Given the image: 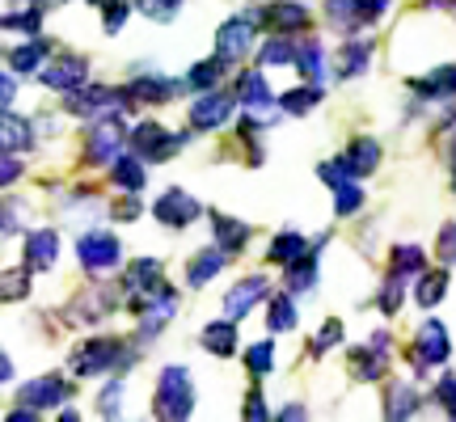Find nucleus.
I'll return each instance as SVG.
<instances>
[{
	"label": "nucleus",
	"mask_w": 456,
	"mask_h": 422,
	"mask_svg": "<svg viewBox=\"0 0 456 422\" xmlns=\"http://www.w3.org/2000/svg\"><path fill=\"white\" fill-rule=\"evenodd\" d=\"M152 410H157V418H169V422L191 418V410H195V380H191L186 368H178V363H174V368H161Z\"/></svg>",
	"instance_id": "obj_1"
},
{
	"label": "nucleus",
	"mask_w": 456,
	"mask_h": 422,
	"mask_svg": "<svg viewBox=\"0 0 456 422\" xmlns=\"http://www.w3.org/2000/svg\"><path fill=\"white\" fill-rule=\"evenodd\" d=\"M131 363H135V355L123 351V342L118 338L85 342V346H77L72 359H68V368H72L77 376H102V372H110V368H131Z\"/></svg>",
	"instance_id": "obj_2"
},
{
	"label": "nucleus",
	"mask_w": 456,
	"mask_h": 422,
	"mask_svg": "<svg viewBox=\"0 0 456 422\" xmlns=\"http://www.w3.org/2000/svg\"><path fill=\"white\" fill-rule=\"evenodd\" d=\"M131 131H127V118L123 114H110V118H98L89 140H85V165H114L123 157L127 148Z\"/></svg>",
	"instance_id": "obj_3"
},
{
	"label": "nucleus",
	"mask_w": 456,
	"mask_h": 422,
	"mask_svg": "<svg viewBox=\"0 0 456 422\" xmlns=\"http://www.w3.org/2000/svg\"><path fill=\"white\" fill-rule=\"evenodd\" d=\"M182 144H186V135H174V131H165L157 118H144V123H135V127H131V140H127V148L135 152V157H144V161H174Z\"/></svg>",
	"instance_id": "obj_4"
},
{
	"label": "nucleus",
	"mask_w": 456,
	"mask_h": 422,
	"mask_svg": "<svg viewBox=\"0 0 456 422\" xmlns=\"http://www.w3.org/2000/svg\"><path fill=\"white\" fill-rule=\"evenodd\" d=\"M389 9V0H326V21L338 34H355L363 26H376Z\"/></svg>",
	"instance_id": "obj_5"
},
{
	"label": "nucleus",
	"mask_w": 456,
	"mask_h": 422,
	"mask_svg": "<svg viewBox=\"0 0 456 422\" xmlns=\"http://www.w3.org/2000/svg\"><path fill=\"white\" fill-rule=\"evenodd\" d=\"M127 93H118V89H106V85H85V89H77V93H68V114H89L94 123L98 118H110V114H123V106H127Z\"/></svg>",
	"instance_id": "obj_6"
},
{
	"label": "nucleus",
	"mask_w": 456,
	"mask_h": 422,
	"mask_svg": "<svg viewBox=\"0 0 456 422\" xmlns=\"http://www.w3.org/2000/svg\"><path fill=\"white\" fill-rule=\"evenodd\" d=\"M77 254H81V266L85 271H114L118 262H123V245H118V237L114 232H106V228H94V232H85L81 241H77Z\"/></svg>",
	"instance_id": "obj_7"
},
{
	"label": "nucleus",
	"mask_w": 456,
	"mask_h": 422,
	"mask_svg": "<svg viewBox=\"0 0 456 422\" xmlns=\"http://www.w3.org/2000/svg\"><path fill=\"white\" fill-rule=\"evenodd\" d=\"M152 215H157L165 228H186V224H195L199 215H203V203H199L191 191L169 186V191H165V195L152 203Z\"/></svg>",
	"instance_id": "obj_8"
},
{
	"label": "nucleus",
	"mask_w": 456,
	"mask_h": 422,
	"mask_svg": "<svg viewBox=\"0 0 456 422\" xmlns=\"http://www.w3.org/2000/svg\"><path fill=\"white\" fill-rule=\"evenodd\" d=\"M43 85L55 89V93H77L89 85V60L85 55H55L47 68H43Z\"/></svg>",
	"instance_id": "obj_9"
},
{
	"label": "nucleus",
	"mask_w": 456,
	"mask_h": 422,
	"mask_svg": "<svg viewBox=\"0 0 456 422\" xmlns=\"http://www.w3.org/2000/svg\"><path fill=\"white\" fill-rule=\"evenodd\" d=\"M448 355H452V338H448V329H444V321H423L419 325V334H414V363L419 368H440V363H448Z\"/></svg>",
	"instance_id": "obj_10"
},
{
	"label": "nucleus",
	"mask_w": 456,
	"mask_h": 422,
	"mask_svg": "<svg viewBox=\"0 0 456 422\" xmlns=\"http://www.w3.org/2000/svg\"><path fill=\"white\" fill-rule=\"evenodd\" d=\"M258 21H262V17H249V13L228 17L224 26L216 30V51H220L224 60H241L245 51L254 47V34H258Z\"/></svg>",
	"instance_id": "obj_11"
},
{
	"label": "nucleus",
	"mask_w": 456,
	"mask_h": 422,
	"mask_svg": "<svg viewBox=\"0 0 456 422\" xmlns=\"http://www.w3.org/2000/svg\"><path fill=\"white\" fill-rule=\"evenodd\" d=\"M237 98H241L245 114H249V127L271 123V118H262V114L275 106V93H271V85H266V77H262V68H254V72H241V81H237Z\"/></svg>",
	"instance_id": "obj_12"
},
{
	"label": "nucleus",
	"mask_w": 456,
	"mask_h": 422,
	"mask_svg": "<svg viewBox=\"0 0 456 422\" xmlns=\"http://www.w3.org/2000/svg\"><path fill=\"white\" fill-rule=\"evenodd\" d=\"M237 93H203V98L195 101V106H191V114H186V118H191V131H216L220 127V123H228V118H232V110H237Z\"/></svg>",
	"instance_id": "obj_13"
},
{
	"label": "nucleus",
	"mask_w": 456,
	"mask_h": 422,
	"mask_svg": "<svg viewBox=\"0 0 456 422\" xmlns=\"http://www.w3.org/2000/svg\"><path fill=\"white\" fill-rule=\"evenodd\" d=\"M258 17H262V26L275 34H296L309 26V9L300 0H266L258 9Z\"/></svg>",
	"instance_id": "obj_14"
},
{
	"label": "nucleus",
	"mask_w": 456,
	"mask_h": 422,
	"mask_svg": "<svg viewBox=\"0 0 456 422\" xmlns=\"http://www.w3.org/2000/svg\"><path fill=\"white\" fill-rule=\"evenodd\" d=\"M55 258H60V232H55V228L26 232V241H21V262H26L30 271H51Z\"/></svg>",
	"instance_id": "obj_15"
},
{
	"label": "nucleus",
	"mask_w": 456,
	"mask_h": 422,
	"mask_svg": "<svg viewBox=\"0 0 456 422\" xmlns=\"http://www.w3.org/2000/svg\"><path fill=\"white\" fill-rule=\"evenodd\" d=\"M389 334H376L372 346H355L351 351V376L355 380H380L385 376V368H389Z\"/></svg>",
	"instance_id": "obj_16"
},
{
	"label": "nucleus",
	"mask_w": 456,
	"mask_h": 422,
	"mask_svg": "<svg viewBox=\"0 0 456 422\" xmlns=\"http://www.w3.org/2000/svg\"><path fill=\"white\" fill-rule=\"evenodd\" d=\"M266 292H271V283H266V275H245L237 288H228L224 296V317H232V321H241L245 312L254 309L258 300H266Z\"/></svg>",
	"instance_id": "obj_17"
},
{
	"label": "nucleus",
	"mask_w": 456,
	"mask_h": 422,
	"mask_svg": "<svg viewBox=\"0 0 456 422\" xmlns=\"http://www.w3.org/2000/svg\"><path fill=\"white\" fill-rule=\"evenodd\" d=\"M68 385L60 380V376H38V380H26L21 385V402L26 406H34V410H60V402H68Z\"/></svg>",
	"instance_id": "obj_18"
},
{
	"label": "nucleus",
	"mask_w": 456,
	"mask_h": 422,
	"mask_svg": "<svg viewBox=\"0 0 456 422\" xmlns=\"http://www.w3.org/2000/svg\"><path fill=\"white\" fill-rule=\"evenodd\" d=\"M110 309H114V300L106 296V288H89V292H81L64 309V321L68 325H89V321H98V317H106Z\"/></svg>",
	"instance_id": "obj_19"
},
{
	"label": "nucleus",
	"mask_w": 456,
	"mask_h": 422,
	"mask_svg": "<svg viewBox=\"0 0 456 422\" xmlns=\"http://www.w3.org/2000/svg\"><path fill=\"white\" fill-rule=\"evenodd\" d=\"M199 346L216 359L237 355V321H232V317H224V321H208L203 329H199Z\"/></svg>",
	"instance_id": "obj_20"
},
{
	"label": "nucleus",
	"mask_w": 456,
	"mask_h": 422,
	"mask_svg": "<svg viewBox=\"0 0 456 422\" xmlns=\"http://www.w3.org/2000/svg\"><path fill=\"white\" fill-rule=\"evenodd\" d=\"M228 258H232V254H228L224 245H212V249H199L195 258L186 262V283H191V288H203L208 279H216L220 271H224Z\"/></svg>",
	"instance_id": "obj_21"
},
{
	"label": "nucleus",
	"mask_w": 456,
	"mask_h": 422,
	"mask_svg": "<svg viewBox=\"0 0 456 422\" xmlns=\"http://www.w3.org/2000/svg\"><path fill=\"white\" fill-rule=\"evenodd\" d=\"M161 283V262L157 258H135L127 266V275H123V292H127V300H135V296H144V292H152Z\"/></svg>",
	"instance_id": "obj_22"
},
{
	"label": "nucleus",
	"mask_w": 456,
	"mask_h": 422,
	"mask_svg": "<svg viewBox=\"0 0 456 422\" xmlns=\"http://www.w3.org/2000/svg\"><path fill=\"white\" fill-rule=\"evenodd\" d=\"M178 81H169V77H140V81H131L127 85V98L131 101H144V106H157V101H169V98H178Z\"/></svg>",
	"instance_id": "obj_23"
},
{
	"label": "nucleus",
	"mask_w": 456,
	"mask_h": 422,
	"mask_svg": "<svg viewBox=\"0 0 456 422\" xmlns=\"http://www.w3.org/2000/svg\"><path fill=\"white\" fill-rule=\"evenodd\" d=\"M110 182L123 191V195H140V191H144V157L123 152V157L110 165Z\"/></svg>",
	"instance_id": "obj_24"
},
{
	"label": "nucleus",
	"mask_w": 456,
	"mask_h": 422,
	"mask_svg": "<svg viewBox=\"0 0 456 422\" xmlns=\"http://www.w3.org/2000/svg\"><path fill=\"white\" fill-rule=\"evenodd\" d=\"M228 64H232V60H224V55L216 51L212 60H199V64L191 68V72H186V85H191V89H199V93H212L216 85L224 81Z\"/></svg>",
	"instance_id": "obj_25"
},
{
	"label": "nucleus",
	"mask_w": 456,
	"mask_h": 422,
	"mask_svg": "<svg viewBox=\"0 0 456 422\" xmlns=\"http://www.w3.org/2000/svg\"><path fill=\"white\" fill-rule=\"evenodd\" d=\"M296 68L305 72V81L313 85H326L330 81V64H326V47L309 38V43H300V55H296Z\"/></svg>",
	"instance_id": "obj_26"
},
{
	"label": "nucleus",
	"mask_w": 456,
	"mask_h": 422,
	"mask_svg": "<svg viewBox=\"0 0 456 422\" xmlns=\"http://www.w3.org/2000/svg\"><path fill=\"white\" fill-rule=\"evenodd\" d=\"M305 254H313V245L305 241L296 228H288V232H279L275 241H271V254H266V258L279 262V266H292V262H300Z\"/></svg>",
	"instance_id": "obj_27"
},
{
	"label": "nucleus",
	"mask_w": 456,
	"mask_h": 422,
	"mask_svg": "<svg viewBox=\"0 0 456 422\" xmlns=\"http://www.w3.org/2000/svg\"><path fill=\"white\" fill-rule=\"evenodd\" d=\"M0 127H4V135H0L4 152H17V157H21V152L34 144V127L26 123V118H21V114L4 110V123H0Z\"/></svg>",
	"instance_id": "obj_28"
},
{
	"label": "nucleus",
	"mask_w": 456,
	"mask_h": 422,
	"mask_svg": "<svg viewBox=\"0 0 456 422\" xmlns=\"http://www.w3.org/2000/svg\"><path fill=\"white\" fill-rule=\"evenodd\" d=\"M212 228H216V245H224L232 258H237V254L245 249V241H249V224L232 220V215H216Z\"/></svg>",
	"instance_id": "obj_29"
},
{
	"label": "nucleus",
	"mask_w": 456,
	"mask_h": 422,
	"mask_svg": "<svg viewBox=\"0 0 456 422\" xmlns=\"http://www.w3.org/2000/svg\"><path fill=\"white\" fill-rule=\"evenodd\" d=\"M368 60H372V47H368V43H346V47L338 51V68H334V77H338V81H355L359 72L368 68Z\"/></svg>",
	"instance_id": "obj_30"
},
{
	"label": "nucleus",
	"mask_w": 456,
	"mask_h": 422,
	"mask_svg": "<svg viewBox=\"0 0 456 422\" xmlns=\"http://www.w3.org/2000/svg\"><path fill=\"white\" fill-rule=\"evenodd\" d=\"M346 161H351V169H355L359 178H368V174H376V165H380V144L368 140V135H359L346 148Z\"/></svg>",
	"instance_id": "obj_31"
},
{
	"label": "nucleus",
	"mask_w": 456,
	"mask_h": 422,
	"mask_svg": "<svg viewBox=\"0 0 456 422\" xmlns=\"http://www.w3.org/2000/svg\"><path fill=\"white\" fill-rule=\"evenodd\" d=\"M414 89H419L423 98H456V64L436 68L431 77H423V81H414Z\"/></svg>",
	"instance_id": "obj_32"
},
{
	"label": "nucleus",
	"mask_w": 456,
	"mask_h": 422,
	"mask_svg": "<svg viewBox=\"0 0 456 422\" xmlns=\"http://www.w3.org/2000/svg\"><path fill=\"white\" fill-rule=\"evenodd\" d=\"M296 55H300V47H296L288 34H275V38H266L258 51V64L266 68H283V64H296Z\"/></svg>",
	"instance_id": "obj_33"
},
{
	"label": "nucleus",
	"mask_w": 456,
	"mask_h": 422,
	"mask_svg": "<svg viewBox=\"0 0 456 422\" xmlns=\"http://www.w3.org/2000/svg\"><path fill=\"white\" fill-rule=\"evenodd\" d=\"M296 321H300V309H296V292L275 296V300H271V309H266V325H271L275 334H283V329H296Z\"/></svg>",
	"instance_id": "obj_34"
},
{
	"label": "nucleus",
	"mask_w": 456,
	"mask_h": 422,
	"mask_svg": "<svg viewBox=\"0 0 456 422\" xmlns=\"http://www.w3.org/2000/svg\"><path fill=\"white\" fill-rule=\"evenodd\" d=\"M317 288V249L288 266V292H313Z\"/></svg>",
	"instance_id": "obj_35"
},
{
	"label": "nucleus",
	"mask_w": 456,
	"mask_h": 422,
	"mask_svg": "<svg viewBox=\"0 0 456 422\" xmlns=\"http://www.w3.org/2000/svg\"><path fill=\"white\" fill-rule=\"evenodd\" d=\"M326 98V89H322V85H305V89H292V93H283V98H279V106H283V110L288 114H296V118H300V114H309L313 106H317V101Z\"/></svg>",
	"instance_id": "obj_36"
},
{
	"label": "nucleus",
	"mask_w": 456,
	"mask_h": 422,
	"mask_svg": "<svg viewBox=\"0 0 456 422\" xmlns=\"http://www.w3.org/2000/svg\"><path fill=\"white\" fill-rule=\"evenodd\" d=\"M43 55H47V51H43V43H38V38H30V43H21V47L9 51V68H13L17 77H30L34 68L43 64Z\"/></svg>",
	"instance_id": "obj_37"
},
{
	"label": "nucleus",
	"mask_w": 456,
	"mask_h": 422,
	"mask_svg": "<svg viewBox=\"0 0 456 422\" xmlns=\"http://www.w3.org/2000/svg\"><path fill=\"white\" fill-rule=\"evenodd\" d=\"M444 296H448V271H431V275L419 279V292H414V300H419L423 309H436Z\"/></svg>",
	"instance_id": "obj_38"
},
{
	"label": "nucleus",
	"mask_w": 456,
	"mask_h": 422,
	"mask_svg": "<svg viewBox=\"0 0 456 422\" xmlns=\"http://www.w3.org/2000/svg\"><path fill=\"white\" fill-rule=\"evenodd\" d=\"M414 410H419L414 389H410V385H393L389 397H385V414H389V418H410Z\"/></svg>",
	"instance_id": "obj_39"
},
{
	"label": "nucleus",
	"mask_w": 456,
	"mask_h": 422,
	"mask_svg": "<svg viewBox=\"0 0 456 422\" xmlns=\"http://www.w3.org/2000/svg\"><path fill=\"white\" fill-rule=\"evenodd\" d=\"M317 178L326 182L330 191H338V186H346V182H355L359 174L351 169V161H346V157H338V161H322V165H317Z\"/></svg>",
	"instance_id": "obj_40"
},
{
	"label": "nucleus",
	"mask_w": 456,
	"mask_h": 422,
	"mask_svg": "<svg viewBox=\"0 0 456 422\" xmlns=\"http://www.w3.org/2000/svg\"><path fill=\"white\" fill-rule=\"evenodd\" d=\"M359 207H363V186H359V178H355V182H346V186H338V191H334V215H338V220L355 215Z\"/></svg>",
	"instance_id": "obj_41"
},
{
	"label": "nucleus",
	"mask_w": 456,
	"mask_h": 422,
	"mask_svg": "<svg viewBox=\"0 0 456 422\" xmlns=\"http://www.w3.org/2000/svg\"><path fill=\"white\" fill-rule=\"evenodd\" d=\"M245 368L254 376H266L271 368H275V342L266 338V342H254L249 351H245Z\"/></svg>",
	"instance_id": "obj_42"
},
{
	"label": "nucleus",
	"mask_w": 456,
	"mask_h": 422,
	"mask_svg": "<svg viewBox=\"0 0 456 422\" xmlns=\"http://www.w3.org/2000/svg\"><path fill=\"white\" fill-rule=\"evenodd\" d=\"M423 266H427V258L419 245H397V249H393V271H397V275H414V271H423Z\"/></svg>",
	"instance_id": "obj_43"
},
{
	"label": "nucleus",
	"mask_w": 456,
	"mask_h": 422,
	"mask_svg": "<svg viewBox=\"0 0 456 422\" xmlns=\"http://www.w3.org/2000/svg\"><path fill=\"white\" fill-rule=\"evenodd\" d=\"M127 13H131V0H102V26L106 34H118L127 26Z\"/></svg>",
	"instance_id": "obj_44"
},
{
	"label": "nucleus",
	"mask_w": 456,
	"mask_h": 422,
	"mask_svg": "<svg viewBox=\"0 0 456 422\" xmlns=\"http://www.w3.org/2000/svg\"><path fill=\"white\" fill-rule=\"evenodd\" d=\"M26 292H30V266L21 262L17 271H4V300H17Z\"/></svg>",
	"instance_id": "obj_45"
},
{
	"label": "nucleus",
	"mask_w": 456,
	"mask_h": 422,
	"mask_svg": "<svg viewBox=\"0 0 456 422\" xmlns=\"http://www.w3.org/2000/svg\"><path fill=\"white\" fill-rule=\"evenodd\" d=\"M402 300H406V292H402V275L393 271V279L385 283V292H380V312H385V317H393V312L402 309Z\"/></svg>",
	"instance_id": "obj_46"
},
{
	"label": "nucleus",
	"mask_w": 456,
	"mask_h": 422,
	"mask_svg": "<svg viewBox=\"0 0 456 422\" xmlns=\"http://www.w3.org/2000/svg\"><path fill=\"white\" fill-rule=\"evenodd\" d=\"M342 342V321H326L322 334L309 342V355H326V346H338Z\"/></svg>",
	"instance_id": "obj_47"
},
{
	"label": "nucleus",
	"mask_w": 456,
	"mask_h": 422,
	"mask_svg": "<svg viewBox=\"0 0 456 422\" xmlns=\"http://www.w3.org/2000/svg\"><path fill=\"white\" fill-rule=\"evenodd\" d=\"M38 26H43V13H38V9H26V13H9V17H4V30L38 34Z\"/></svg>",
	"instance_id": "obj_48"
},
{
	"label": "nucleus",
	"mask_w": 456,
	"mask_h": 422,
	"mask_svg": "<svg viewBox=\"0 0 456 422\" xmlns=\"http://www.w3.org/2000/svg\"><path fill=\"white\" fill-rule=\"evenodd\" d=\"M436 402H440L444 414L456 422V376H444L440 385H436Z\"/></svg>",
	"instance_id": "obj_49"
},
{
	"label": "nucleus",
	"mask_w": 456,
	"mask_h": 422,
	"mask_svg": "<svg viewBox=\"0 0 456 422\" xmlns=\"http://www.w3.org/2000/svg\"><path fill=\"white\" fill-rule=\"evenodd\" d=\"M245 418H249V422H266V418H271V410H266V397H262V389H249V397H245Z\"/></svg>",
	"instance_id": "obj_50"
},
{
	"label": "nucleus",
	"mask_w": 456,
	"mask_h": 422,
	"mask_svg": "<svg viewBox=\"0 0 456 422\" xmlns=\"http://www.w3.org/2000/svg\"><path fill=\"white\" fill-rule=\"evenodd\" d=\"M178 4H182V0H140V9H144L152 21H169Z\"/></svg>",
	"instance_id": "obj_51"
},
{
	"label": "nucleus",
	"mask_w": 456,
	"mask_h": 422,
	"mask_svg": "<svg viewBox=\"0 0 456 422\" xmlns=\"http://www.w3.org/2000/svg\"><path fill=\"white\" fill-rule=\"evenodd\" d=\"M118 397H123V385H118V380L106 385V393H102V414H106V418H118Z\"/></svg>",
	"instance_id": "obj_52"
},
{
	"label": "nucleus",
	"mask_w": 456,
	"mask_h": 422,
	"mask_svg": "<svg viewBox=\"0 0 456 422\" xmlns=\"http://www.w3.org/2000/svg\"><path fill=\"white\" fill-rule=\"evenodd\" d=\"M135 215H140V199H135V195H131V199H118V203H114V220H118V224H131Z\"/></svg>",
	"instance_id": "obj_53"
},
{
	"label": "nucleus",
	"mask_w": 456,
	"mask_h": 422,
	"mask_svg": "<svg viewBox=\"0 0 456 422\" xmlns=\"http://www.w3.org/2000/svg\"><path fill=\"white\" fill-rule=\"evenodd\" d=\"M436 249H440L444 262H452V266H456V224L444 228V232H440V245H436Z\"/></svg>",
	"instance_id": "obj_54"
},
{
	"label": "nucleus",
	"mask_w": 456,
	"mask_h": 422,
	"mask_svg": "<svg viewBox=\"0 0 456 422\" xmlns=\"http://www.w3.org/2000/svg\"><path fill=\"white\" fill-rule=\"evenodd\" d=\"M13 77H17V72L9 68V72H4V81H0V98H4V106L17 98V81H13Z\"/></svg>",
	"instance_id": "obj_55"
},
{
	"label": "nucleus",
	"mask_w": 456,
	"mask_h": 422,
	"mask_svg": "<svg viewBox=\"0 0 456 422\" xmlns=\"http://www.w3.org/2000/svg\"><path fill=\"white\" fill-rule=\"evenodd\" d=\"M17 174H21V165H17V152H4V186H13Z\"/></svg>",
	"instance_id": "obj_56"
},
{
	"label": "nucleus",
	"mask_w": 456,
	"mask_h": 422,
	"mask_svg": "<svg viewBox=\"0 0 456 422\" xmlns=\"http://www.w3.org/2000/svg\"><path fill=\"white\" fill-rule=\"evenodd\" d=\"M279 418H305V406H283L279 410Z\"/></svg>",
	"instance_id": "obj_57"
},
{
	"label": "nucleus",
	"mask_w": 456,
	"mask_h": 422,
	"mask_svg": "<svg viewBox=\"0 0 456 422\" xmlns=\"http://www.w3.org/2000/svg\"><path fill=\"white\" fill-rule=\"evenodd\" d=\"M38 4H55V0H38Z\"/></svg>",
	"instance_id": "obj_58"
},
{
	"label": "nucleus",
	"mask_w": 456,
	"mask_h": 422,
	"mask_svg": "<svg viewBox=\"0 0 456 422\" xmlns=\"http://www.w3.org/2000/svg\"><path fill=\"white\" fill-rule=\"evenodd\" d=\"M452 152H456V140H452Z\"/></svg>",
	"instance_id": "obj_59"
},
{
	"label": "nucleus",
	"mask_w": 456,
	"mask_h": 422,
	"mask_svg": "<svg viewBox=\"0 0 456 422\" xmlns=\"http://www.w3.org/2000/svg\"><path fill=\"white\" fill-rule=\"evenodd\" d=\"M452 191H456V178H452Z\"/></svg>",
	"instance_id": "obj_60"
},
{
	"label": "nucleus",
	"mask_w": 456,
	"mask_h": 422,
	"mask_svg": "<svg viewBox=\"0 0 456 422\" xmlns=\"http://www.w3.org/2000/svg\"><path fill=\"white\" fill-rule=\"evenodd\" d=\"M98 4H102V0H98Z\"/></svg>",
	"instance_id": "obj_61"
}]
</instances>
